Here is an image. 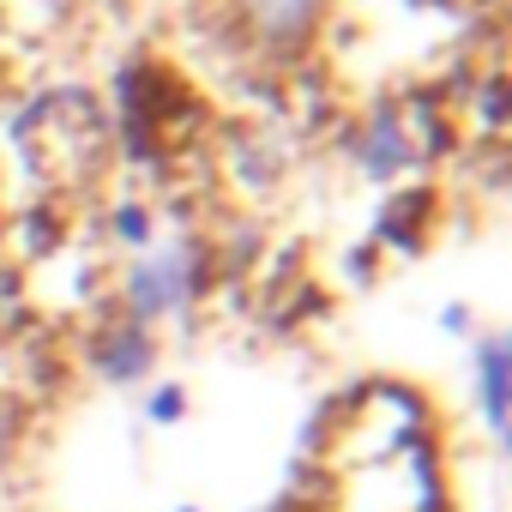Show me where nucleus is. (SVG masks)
I'll return each instance as SVG.
<instances>
[{"label":"nucleus","mask_w":512,"mask_h":512,"mask_svg":"<svg viewBox=\"0 0 512 512\" xmlns=\"http://www.w3.org/2000/svg\"><path fill=\"white\" fill-rule=\"evenodd\" d=\"M193 290H199V253L193 247L187 253L175 247V253H157V260H139L127 272V320L151 326V320L175 314L181 302H193Z\"/></svg>","instance_id":"nucleus-1"},{"label":"nucleus","mask_w":512,"mask_h":512,"mask_svg":"<svg viewBox=\"0 0 512 512\" xmlns=\"http://www.w3.org/2000/svg\"><path fill=\"white\" fill-rule=\"evenodd\" d=\"M235 7L266 49H302L326 13V0H235Z\"/></svg>","instance_id":"nucleus-2"},{"label":"nucleus","mask_w":512,"mask_h":512,"mask_svg":"<svg viewBox=\"0 0 512 512\" xmlns=\"http://www.w3.org/2000/svg\"><path fill=\"white\" fill-rule=\"evenodd\" d=\"M151 362H157V344H151V326H139V320H121L115 332H103L91 344V368L109 386H139L151 374Z\"/></svg>","instance_id":"nucleus-3"},{"label":"nucleus","mask_w":512,"mask_h":512,"mask_svg":"<svg viewBox=\"0 0 512 512\" xmlns=\"http://www.w3.org/2000/svg\"><path fill=\"white\" fill-rule=\"evenodd\" d=\"M470 368H476V404H482V422H488L494 440H506V338H500V332L482 338L476 356H470Z\"/></svg>","instance_id":"nucleus-4"},{"label":"nucleus","mask_w":512,"mask_h":512,"mask_svg":"<svg viewBox=\"0 0 512 512\" xmlns=\"http://www.w3.org/2000/svg\"><path fill=\"white\" fill-rule=\"evenodd\" d=\"M410 157H416V145H410L404 121H398L392 109H380V115L368 121V139H362V169H368L374 181H386V175L410 169Z\"/></svg>","instance_id":"nucleus-5"},{"label":"nucleus","mask_w":512,"mask_h":512,"mask_svg":"<svg viewBox=\"0 0 512 512\" xmlns=\"http://www.w3.org/2000/svg\"><path fill=\"white\" fill-rule=\"evenodd\" d=\"M181 416H187V392H181V386H157L151 404H145V422H151V428H175Z\"/></svg>","instance_id":"nucleus-6"},{"label":"nucleus","mask_w":512,"mask_h":512,"mask_svg":"<svg viewBox=\"0 0 512 512\" xmlns=\"http://www.w3.org/2000/svg\"><path fill=\"white\" fill-rule=\"evenodd\" d=\"M115 229H121V241H133V247H139V241H145V235H151V217H145V211H139V205H127V211H121V217H115Z\"/></svg>","instance_id":"nucleus-7"},{"label":"nucleus","mask_w":512,"mask_h":512,"mask_svg":"<svg viewBox=\"0 0 512 512\" xmlns=\"http://www.w3.org/2000/svg\"><path fill=\"white\" fill-rule=\"evenodd\" d=\"M440 326H446L452 338H464V332H470V314H464V308H446V314H440Z\"/></svg>","instance_id":"nucleus-8"},{"label":"nucleus","mask_w":512,"mask_h":512,"mask_svg":"<svg viewBox=\"0 0 512 512\" xmlns=\"http://www.w3.org/2000/svg\"><path fill=\"white\" fill-rule=\"evenodd\" d=\"M181 512H199V506H181Z\"/></svg>","instance_id":"nucleus-9"}]
</instances>
